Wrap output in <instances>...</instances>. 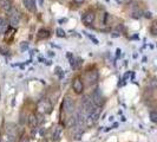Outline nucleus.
I'll list each match as a JSON object with an SVG mask.
<instances>
[{"mask_svg":"<svg viewBox=\"0 0 157 142\" xmlns=\"http://www.w3.org/2000/svg\"><path fill=\"white\" fill-rule=\"evenodd\" d=\"M98 71L97 70H90V71H86V72L84 74V80L86 82L88 85H93L97 83L98 81Z\"/></svg>","mask_w":157,"mask_h":142,"instance_id":"1","label":"nucleus"},{"mask_svg":"<svg viewBox=\"0 0 157 142\" xmlns=\"http://www.w3.org/2000/svg\"><path fill=\"white\" fill-rule=\"evenodd\" d=\"M63 111L66 115H71L74 113V102L70 96H66L63 100Z\"/></svg>","mask_w":157,"mask_h":142,"instance_id":"2","label":"nucleus"},{"mask_svg":"<svg viewBox=\"0 0 157 142\" xmlns=\"http://www.w3.org/2000/svg\"><path fill=\"white\" fill-rule=\"evenodd\" d=\"M91 100H92V102L97 105V107H101L102 108V105L104 104V96L102 95V93H101V90L99 89H96V90H93V93L91 94Z\"/></svg>","mask_w":157,"mask_h":142,"instance_id":"3","label":"nucleus"},{"mask_svg":"<svg viewBox=\"0 0 157 142\" xmlns=\"http://www.w3.org/2000/svg\"><path fill=\"white\" fill-rule=\"evenodd\" d=\"M9 22H10V24L12 25V26H18L19 25V23H20V17H19V12L16 10V9H12L9 13Z\"/></svg>","mask_w":157,"mask_h":142,"instance_id":"4","label":"nucleus"},{"mask_svg":"<svg viewBox=\"0 0 157 142\" xmlns=\"http://www.w3.org/2000/svg\"><path fill=\"white\" fill-rule=\"evenodd\" d=\"M72 90L77 95L83 94V91H84V84H83V82H82V80L79 77H76L72 81Z\"/></svg>","mask_w":157,"mask_h":142,"instance_id":"5","label":"nucleus"},{"mask_svg":"<svg viewBox=\"0 0 157 142\" xmlns=\"http://www.w3.org/2000/svg\"><path fill=\"white\" fill-rule=\"evenodd\" d=\"M95 20H96V14H95V12H90V11H89V12L84 13L83 17H82V22H83V24L86 25V26L92 25V24L95 23Z\"/></svg>","mask_w":157,"mask_h":142,"instance_id":"6","label":"nucleus"},{"mask_svg":"<svg viewBox=\"0 0 157 142\" xmlns=\"http://www.w3.org/2000/svg\"><path fill=\"white\" fill-rule=\"evenodd\" d=\"M67 58H69V62H70V65H71V69H72V70H76V69L79 67L81 59H79V62H77L78 59H77L72 53H70V52H67Z\"/></svg>","mask_w":157,"mask_h":142,"instance_id":"7","label":"nucleus"},{"mask_svg":"<svg viewBox=\"0 0 157 142\" xmlns=\"http://www.w3.org/2000/svg\"><path fill=\"white\" fill-rule=\"evenodd\" d=\"M0 7H1L3 11H5L6 13H9L13 9V5H12L11 0H0Z\"/></svg>","mask_w":157,"mask_h":142,"instance_id":"8","label":"nucleus"},{"mask_svg":"<svg viewBox=\"0 0 157 142\" xmlns=\"http://www.w3.org/2000/svg\"><path fill=\"white\" fill-rule=\"evenodd\" d=\"M23 3H24V6L30 11V12H34L36 11V0H23Z\"/></svg>","mask_w":157,"mask_h":142,"instance_id":"9","label":"nucleus"},{"mask_svg":"<svg viewBox=\"0 0 157 142\" xmlns=\"http://www.w3.org/2000/svg\"><path fill=\"white\" fill-rule=\"evenodd\" d=\"M49 37H50V31L47 29H44V27L40 29L38 31V33H37V39L38 40H43V39H46Z\"/></svg>","mask_w":157,"mask_h":142,"instance_id":"10","label":"nucleus"},{"mask_svg":"<svg viewBox=\"0 0 157 142\" xmlns=\"http://www.w3.org/2000/svg\"><path fill=\"white\" fill-rule=\"evenodd\" d=\"M27 124L31 127V128H36L39 123H38V116L36 114H31L27 118Z\"/></svg>","mask_w":157,"mask_h":142,"instance_id":"11","label":"nucleus"},{"mask_svg":"<svg viewBox=\"0 0 157 142\" xmlns=\"http://www.w3.org/2000/svg\"><path fill=\"white\" fill-rule=\"evenodd\" d=\"M40 104L44 105V108H43V113L50 114V113L52 111V105H51V103H50L49 101H41Z\"/></svg>","mask_w":157,"mask_h":142,"instance_id":"12","label":"nucleus"},{"mask_svg":"<svg viewBox=\"0 0 157 142\" xmlns=\"http://www.w3.org/2000/svg\"><path fill=\"white\" fill-rule=\"evenodd\" d=\"M149 117H150L151 122H153V123H157V111H150V114H149Z\"/></svg>","mask_w":157,"mask_h":142,"instance_id":"13","label":"nucleus"},{"mask_svg":"<svg viewBox=\"0 0 157 142\" xmlns=\"http://www.w3.org/2000/svg\"><path fill=\"white\" fill-rule=\"evenodd\" d=\"M56 34H57L59 38H65V36H66L65 31L61 30V29H57V30H56Z\"/></svg>","mask_w":157,"mask_h":142,"instance_id":"14","label":"nucleus"},{"mask_svg":"<svg viewBox=\"0 0 157 142\" xmlns=\"http://www.w3.org/2000/svg\"><path fill=\"white\" fill-rule=\"evenodd\" d=\"M142 16H143V12H141V11H133V12L131 13V17L135 18V19H138V18H141Z\"/></svg>","mask_w":157,"mask_h":142,"instance_id":"15","label":"nucleus"},{"mask_svg":"<svg viewBox=\"0 0 157 142\" xmlns=\"http://www.w3.org/2000/svg\"><path fill=\"white\" fill-rule=\"evenodd\" d=\"M59 135H60V128H59V127H56V130H54V133H53V140H54V141L58 140V138H59Z\"/></svg>","mask_w":157,"mask_h":142,"instance_id":"16","label":"nucleus"},{"mask_svg":"<svg viewBox=\"0 0 157 142\" xmlns=\"http://www.w3.org/2000/svg\"><path fill=\"white\" fill-rule=\"evenodd\" d=\"M29 49V43L27 42H21L20 43V50L21 51H26Z\"/></svg>","mask_w":157,"mask_h":142,"instance_id":"17","label":"nucleus"},{"mask_svg":"<svg viewBox=\"0 0 157 142\" xmlns=\"http://www.w3.org/2000/svg\"><path fill=\"white\" fill-rule=\"evenodd\" d=\"M6 25H7V22H6V19H5V18H3V17H0V30H1V29H4Z\"/></svg>","mask_w":157,"mask_h":142,"instance_id":"18","label":"nucleus"},{"mask_svg":"<svg viewBox=\"0 0 157 142\" xmlns=\"http://www.w3.org/2000/svg\"><path fill=\"white\" fill-rule=\"evenodd\" d=\"M149 85H150V88L156 89V88H157V80H151L150 83H149Z\"/></svg>","mask_w":157,"mask_h":142,"instance_id":"19","label":"nucleus"},{"mask_svg":"<svg viewBox=\"0 0 157 142\" xmlns=\"http://www.w3.org/2000/svg\"><path fill=\"white\" fill-rule=\"evenodd\" d=\"M0 53H1V55H5V56H7V55L10 53V50H9L7 47H1V49H0Z\"/></svg>","mask_w":157,"mask_h":142,"instance_id":"20","label":"nucleus"},{"mask_svg":"<svg viewBox=\"0 0 157 142\" xmlns=\"http://www.w3.org/2000/svg\"><path fill=\"white\" fill-rule=\"evenodd\" d=\"M150 32H151L153 36H157V26H156V25H152V26L150 27Z\"/></svg>","mask_w":157,"mask_h":142,"instance_id":"21","label":"nucleus"},{"mask_svg":"<svg viewBox=\"0 0 157 142\" xmlns=\"http://www.w3.org/2000/svg\"><path fill=\"white\" fill-rule=\"evenodd\" d=\"M86 36H88V37H89V38H90V39L93 42V44H96V45H98V44H99V43H98V40H97V39H96L93 36H91V34H88V33H86Z\"/></svg>","mask_w":157,"mask_h":142,"instance_id":"22","label":"nucleus"},{"mask_svg":"<svg viewBox=\"0 0 157 142\" xmlns=\"http://www.w3.org/2000/svg\"><path fill=\"white\" fill-rule=\"evenodd\" d=\"M111 37H112V38H118V37H121V32H118V31H113V32L111 33Z\"/></svg>","mask_w":157,"mask_h":142,"instance_id":"23","label":"nucleus"},{"mask_svg":"<svg viewBox=\"0 0 157 142\" xmlns=\"http://www.w3.org/2000/svg\"><path fill=\"white\" fill-rule=\"evenodd\" d=\"M56 70H57V71H56V74H58V75H59V77H63V75H64V74H61V71H63V70H61L59 66H57V67H56Z\"/></svg>","mask_w":157,"mask_h":142,"instance_id":"24","label":"nucleus"},{"mask_svg":"<svg viewBox=\"0 0 157 142\" xmlns=\"http://www.w3.org/2000/svg\"><path fill=\"white\" fill-rule=\"evenodd\" d=\"M108 18H109V13H104V19H103L104 25H108Z\"/></svg>","mask_w":157,"mask_h":142,"instance_id":"25","label":"nucleus"},{"mask_svg":"<svg viewBox=\"0 0 157 142\" xmlns=\"http://www.w3.org/2000/svg\"><path fill=\"white\" fill-rule=\"evenodd\" d=\"M143 14H144V17L148 18V19L152 18V13H151V12H145V13H143Z\"/></svg>","mask_w":157,"mask_h":142,"instance_id":"26","label":"nucleus"},{"mask_svg":"<svg viewBox=\"0 0 157 142\" xmlns=\"http://www.w3.org/2000/svg\"><path fill=\"white\" fill-rule=\"evenodd\" d=\"M73 1H74L76 4H83V3H84V0H73Z\"/></svg>","mask_w":157,"mask_h":142,"instance_id":"27","label":"nucleus"},{"mask_svg":"<svg viewBox=\"0 0 157 142\" xmlns=\"http://www.w3.org/2000/svg\"><path fill=\"white\" fill-rule=\"evenodd\" d=\"M39 4H40V6H43V0H39Z\"/></svg>","mask_w":157,"mask_h":142,"instance_id":"28","label":"nucleus"},{"mask_svg":"<svg viewBox=\"0 0 157 142\" xmlns=\"http://www.w3.org/2000/svg\"><path fill=\"white\" fill-rule=\"evenodd\" d=\"M43 142H47V141H46V140H44V141H43Z\"/></svg>","mask_w":157,"mask_h":142,"instance_id":"29","label":"nucleus"}]
</instances>
